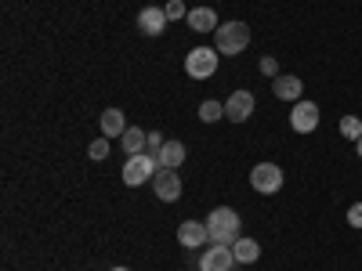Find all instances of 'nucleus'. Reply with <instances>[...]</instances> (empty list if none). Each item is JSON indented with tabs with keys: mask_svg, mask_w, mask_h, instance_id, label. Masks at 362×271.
Masks as SVG:
<instances>
[{
	"mask_svg": "<svg viewBox=\"0 0 362 271\" xmlns=\"http://www.w3.org/2000/svg\"><path fill=\"white\" fill-rule=\"evenodd\" d=\"M181 163H185V145H181V141H167V145L160 148V167L177 170Z\"/></svg>",
	"mask_w": 362,
	"mask_h": 271,
	"instance_id": "obj_16",
	"label": "nucleus"
},
{
	"mask_svg": "<svg viewBox=\"0 0 362 271\" xmlns=\"http://www.w3.org/2000/svg\"><path fill=\"white\" fill-rule=\"evenodd\" d=\"M87 156L90 159H109V138H98V141H90V148H87Z\"/></svg>",
	"mask_w": 362,
	"mask_h": 271,
	"instance_id": "obj_21",
	"label": "nucleus"
},
{
	"mask_svg": "<svg viewBox=\"0 0 362 271\" xmlns=\"http://www.w3.org/2000/svg\"><path fill=\"white\" fill-rule=\"evenodd\" d=\"M355 152H358V159H362V138L355 141Z\"/></svg>",
	"mask_w": 362,
	"mask_h": 271,
	"instance_id": "obj_25",
	"label": "nucleus"
},
{
	"mask_svg": "<svg viewBox=\"0 0 362 271\" xmlns=\"http://www.w3.org/2000/svg\"><path fill=\"white\" fill-rule=\"evenodd\" d=\"M145 141H148V131H141V127H127L124 138H119V145H124V152H127V156L145 152Z\"/></svg>",
	"mask_w": 362,
	"mask_h": 271,
	"instance_id": "obj_15",
	"label": "nucleus"
},
{
	"mask_svg": "<svg viewBox=\"0 0 362 271\" xmlns=\"http://www.w3.org/2000/svg\"><path fill=\"white\" fill-rule=\"evenodd\" d=\"M163 145H167V138H163L160 131H148V141H145V152H148V156L160 159V148H163Z\"/></svg>",
	"mask_w": 362,
	"mask_h": 271,
	"instance_id": "obj_20",
	"label": "nucleus"
},
{
	"mask_svg": "<svg viewBox=\"0 0 362 271\" xmlns=\"http://www.w3.org/2000/svg\"><path fill=\"white\" fill-rule=\"evenodd\" d=\"M272 95H276L279 102H300V95H305V80L293 76V73H283L272 80Z\"/></svg>",
	"mask_w": 362,
	"mask_h": 271,
	"instance_id": "obj_11",
	"label": "nucleus"
},
{
	"mask_svg": "<svg viewBox=\"0 0 362 271\" xmlns=\"http://www.w3.org/2000/svg\"><path fill=\"white\" fill-rule=\"evenodd\" d=\"M163 11H167V18H170V22H174V18H185V15H189V11H185V4H181V0H170V4H167Z\"/></svg>",
	"mask_w": 362,
	"mask_h": 271,
	"instance_id": "obj_23",
	"label": "nucleus"
},
{
	"mask_svg": "<svg viewBox=\"0 0 362 271\" xmlns=\"http://www.w3.org/2000/svg\"><path fill=\"white\" fill-rule=\"evenodd\" d=\"M341 134H344L348 141H358V138H362V119H358V116H344V119H341Z\"/></svg>",
	"mask_w": 362,
	"mask_h": 271,
	"instance_id": "obj_19",
	"label": "nucleus"
},
{
	"mask_svg": "<svg viewBox=\"0 0 362 271\" xmlns=\"http://www.w3.org/2000/svg\"><path fill=\"white\" fill-rule=\"evenodd\" d=\"M156 170H163L156 156H148V152L127 156V163H124V185H127V188H141L145 181L156 177Z\"/></svg>",
	"mask_w": 362,
	"mask_h": 271,
	"instance_id": "obj_3",
	"label": "nucleus"
},
{
	"mask_svg": "<svg viewBox=\"0 0 362 271\" xmlns=\"http://www.w3.org/2000/svg\"><path fill=\"white\" fill-rule=\"evenodd\" d=\"M177 243L185 246V250H192V253H199V250L210 243L206 221H181V224H177Z\"/></svg>",
	"mask_w": 362,
	"mask_h": 271,
	"instance_id": "obj_9",
	"label": "nucleus"
},
{
	"mask_svg": "<svg viewBox=\"0 0 362 271\" xmlns=\"http://www.w3.org/2000/svg\"><path fill=\"white\" fill-rule=\"evenodd\" d=\"M185 18L196 33H218V11L214 8H192Z\"/></svg>",
	"mask_w": 362,
	"mask_h": 271,
	"instance_id": "obj_13",
	"label": "nucleus"
},
{
	"mask_svg": "<svg viewBox=\"0 0 362 271\" xmlns=\"http://www.w3.org/2000/svg\"><path fill=\"white\" fill-rule=\"evenodd\" d=\"M319 119H322V112H319V105L315 102H293V109H290V127L297 131V134H312V131H319Z\"/></svg>",
	"mask_w": 362,
	"mask_h": 271,
	"instance_id": "obj_7",
	"label": "nucleus"
},
{
	"mask_svg": "<svg viewBox=\"0 0 362 271\" xmlns=\"http://www.w3.org/2000/svg\"><path fill=\"white\" fill-rule=\"evenodd\" d=\"M261 76H268V80H276V76H283V69H279V62H276V58H272V54H264L261 58Z\"/></svg>",
	"mask_w": 362,
	"mask_h": 271,
	"instance_id": "obj_22",
	"label": "nucleus"
},
{
	"mask_svg": "<svg viewBox=\"0 0 362 271\" xmlns=\"http://www.w3.org/2000/svg\"><path fill=\"white\" fill-rule=\"evenodd\" d=\"M348 224L351 228H362V203H351L348 206Z\"/></svg>",
	"mask_w": 362,
	"mask_h": 271,
	"instance_id": "obj_24",
	"label": "nucleus"
},
{
	"mask_svg": "<svg viewBox=\"0 0 362 271\" xmlns=\"http://www.w3.org/2000/svg\"><path fill=\"white\" fill-rule=\"evenodd\" d=\"M109 271H131V267H109Z\"/></svg>",
	"mask_w": 362,
	"mask_h": 271,
	"instance_id": "obj_26",
	"label": "nucleus"
},
{
	"mask_svg": "<svg viewBox=\"0 0 362 271\" xmlns=\"http://www.w3.org/2000/svg\"><path fill=\"white\" fill-rule=\"evenodd\" d=\"M214 40H218V51L221 54L235 58V54H243L250 47V25L247 22H225V25H218Z\"/></svg>",
	"mask_w": 362,
	"mask_h": 271,
	"instance_id": "obj_2",
	"label": "nucleus"
},
{
	"mask_svg": "<svg viewBox=\"0 0 362 271\" xmlns=\"http://www.w3.org/2000/svg\"><path fill=\"white\" fill-rule=\"evenodd\" d=\"M167 11L163 8H141L138 11V33L141 37H160L163 33V29H167Z\"/></svg>",
	"mask_w": 362,
	"mask_h": 271,
	"instance_id": "obj_12",
	"label": "nucleus"
},
{
	"mask_svg": "<svg viewBox=\"0 0 362 271\" xmlns=\"http://www.w3.org/2000/svg\"><path fill=\"white\" fill-rule=\"evenodd\" d=\"M232 267H235V253H232V246L210 243V246L199 253V271H232Z\"/></svg>",
	"mask_w": 362,
	"mask_h": 271,
	"instance_id": "obj_8",
	"label": "nucleus"
},
{
	"mask_svg": "<svg viewBox=\"0 0 362 271\" xmlns=\"http://www.w3.org/2000/svg\"><path fill=\"white\" fill-rule=\"evenodd\" d=\"M206 231H210V243H221V246H235L243 239V221L232 206H218L210 210L206 217Z\"/></svg>",
	"mask_w": 362,
	"mask_h": 271,
	"instance_id": "obj_1",
	"label": "nucleus"
},
{
	"mask_svg": "<svg viewBox=\"0 0 362 271\" xmlns=\"http://www.w3.org/2000/svg\"><path fill=\"white\" fill-rule=\"evenodd\" d=\"M199 119H203V124H218V119H225V102L206 98V102L199 105Z\"/></svg>",
	"mask_w": 362,
	"mask_h": 271,
	"instance_id": "obj_18",
	"label": "nucleus"
},
{
	"mask_svg": "<svg viewBox=\"0 0 362 271\" xmlns=\"http://www.w3.org/2000/svg\"><path fill=\"white\" fill-rule=\"evenodd\" d=\"M232 253H235V264H257V257H261V246H257V239H239V243L232 246Z\"/></svg>",
	"mask_w": 362,
	"mask_h": 271,
	"instance_id": "obj_17",
	"label": "nucleus"
},
{
	"mask_svg": "<svg viewBox=\"0 0 362 271\" xmlns=\"http://www.w3.org/2000/svg\"><path fill=\"white\" fill-rule=\"evenodd\" d=\"M218 47H192L189 54H185V73L192 76V80H210L218 73Z\"/></svg>",
	"mask_w": 362,
	"mask_h": 271,
	"instance_id": "obj_4",
	"label": "nucleus"
},
{
	"mask_svg": "<svg viewBox=\"0 0 362 271\" xmlns=\"http://www.w3.org/2000/svg\"><path fill=\"white\" fill-rule=\"evenodd\" d=\"M250 185H254L257 195H276V192L283 188V167H276V163H257V167L250 170Z\"/></svg>",
	"mask_w": 362,
	"mask_h": 271,
	"instance_id": "obj_5",
	"label": "nucleus"
},
{
	"mask_svg": "<svg viewBox=\"0 0 362 271\" xmlns=\"http://www.w3.org/2000/svg\"><path fill=\"white\" fill-rule=\"evenodd\" d=\"M153 192H156V199H163V203H177L181 199V177H177V170H156V177H153Z\"/></svg>",
	"mask_w": 362,
	"mask_h": 271,
	"instance_id": "obj_10",
	"label": "nucleus"
},
{
	"mask_svg": "<svg viewBox=\"0 0 362 271\" xmlns=\"http://www.w3.org/2000/svg\"><path fill=\"white\" fill-rule=\"evenodd\" d=\"M254 109H257L254 90H232L228 102H225V119L228 124H247V119L254 116Z\"/></svg>",
	"mask_w": 362,
	"mask_h": 271,
	"instance_id": "obj_6",
	"label": "nucleus"
},
{
	"mask_svg": "<svg viewBox=\"0 0 362 271\" xmlns=\"http://www.w3.org/2000/svg\"><path fill=\"white\" fill-rule=\"evenodd\" d=\"M124 131H127L124 109H105V112H102V134H105V138H124Z\"/></svg>",
	"mask_w": 362,
	"mask_h": 271,
	"instance_id": "obj_14",
	"label": "nucleus"
}]
</instances>
